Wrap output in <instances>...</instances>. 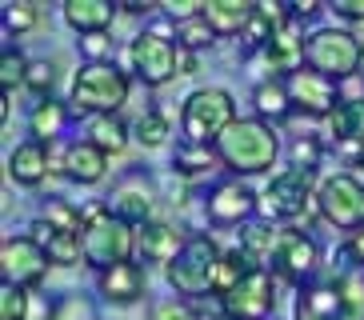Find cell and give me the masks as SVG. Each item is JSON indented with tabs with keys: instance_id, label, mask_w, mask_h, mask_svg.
<instances>
[{
	"instance_id": "cell-1",
	"label": "cell",
	"mask_w": 364,
	"mask_h": 320,
	"mask_svg": "<svg viewBox=\"0 0 364 320\" xmlns=\"http://www.w3.org/2000/svg\"><path fill=\"white\" fill-rule=\"evenodd\" d=\"M277 132L260 120H236L225 137L216 140V156L232 172H264L277 160Z\"/></svg>"
},
{
	"instance_id": "cell-2",
	"label": "cell",
	"mask_w": 364,
	"mask_h": 320,
	"mask_svg": "<svg viewBox=\"0 0 364 320\" xmlns=\"http://www.w3.org/2000/svg\"><path fill=\"white\" fill-rule=\"evenodd\" d=\"M129 96V80L117 64L88 60L73 80V105L80 112H97V117H117V108Z\"/></svg>"
},
{
	"instance_id": "cell-3",
	"label": "cell",
	"mask_w": 364,
	"mask_h": 320,
	"mask_svg": "<svg viewBox=\"0 0 364 320\" xmlns=\"http://www.w3.org/2000/svg\"><path fill=\"white\" fill-rule=\"evenodd\" d=\"M232 96L220 92V88H200L184 100V117H181V128H184V140L196 144V149H208V140H220L232 128Z\"/></svg>"
},
{
	"instance_id": "cell-4",
	"label": "cell",
	"mask_w": 364,
	"mask_h": 320,
	"mask_svg": "<svg viewBox=\"0 0 364 320\" xmlns=\"http://www.w3.org/2000/svg\"><path fill=\"white\" fill-rule=\"evenodd\" d=\"M364 60V44L356 41L353 32H341V28H321L312 32L309 41H304V64H309L312 73L321 76H336V80H348L356 76Z\"/></svg>"
},
{
	"instance_id": "cell-5",
	"label": "cell",
	"mask_w": 364,
	"mask_h": 320,
	"mask_svg": "<svg viewBox=\"0 0 364 320\" xmlns=\"http://www.w3.org/2000/svg\"><path fill=\"white\" fill-rule=\"evenodd\" d=\"M220 248L208 236H193L184 252L168 265V284L181 297H204L208 288H216V272H220Z\"/></svg>"
},
{
	"instance_id": "cell-6",
	"label": "cell",
	"mask_w": 364,
	"mask_h": 320,
	"mask_svg": "<svg viewBox=\"0 0 364 320\" xmlns=\"http://www.w3.org/2000/svg\"><path fill=\"white\" fill-rule=\"evenodd\" d=\"M85 260L97 268H117V265H129V252H132V228L120 216L112 213H92L85 224Z\"/></svg>"
},
{
	"instance_id": "cell-7",
	"label": "cell",
	"mask_w": 364,
	"mask_h": 320,
	"mask_svg": "<svg viewBox=\"0 0 364 320\" xmlns=\"http://www.w3.org/2000/svg\"><path fill=\"white\" fill-rule=\"evenodd\" d=\"M321 213L328 224H336V228H364V184L356 181V176H328V181L321 184Z\"/></svg>"
},
{
	"instance_id": "cell-8",
	"label": "cell",
	"mask_w": 364,
	"mask_h": 320,
	"mask_svg": "<svg viewBox=\"0 0 364 320\" xmlns=\"http://www.w3.org/2000/svg\"><path fill=\"white\" fill-rule=\"evenodd\" d=\"M48 252L36 245L33 236H9L4 245H0V268H4V280L16 288H33L44 280L48 272Z\"/></svg>"
},
{
	"instance_id": "cell-9",
	"label": "cell",
	"mask_w": 364,
	"mask_h": 320,
	"mask_svg": "<svg viewBox=\"0 0 364 320\" xmlns=\"http://www.w3.org/2000/svg\"><path fill=\"white\" fill-rule=\"evenodd\" d=\"M309 192H312V172L304 169H289L280 172V176H272L264 188V196H260V213L264 216H300L304 213V204H309Z\"/></svg>"
},
{
	"instance_id": "cell-10",
	"label": "cell",
	"mask_w": 364,
	"mask_h": 320,
	"mask_svg": "<svg viewBox=\"0 0 364 320\" xmlns=\"http://www.w3.org/2000/svg\"><path fill=\"white\" fill-rule=\"evenodd\" d=\"M220 300H225L228 320H264L268 312H272V304H277V297H272V280H268L264 268L248 272V277L240 280L236 288H228Z\"/></svg>"
},
{
	"instance_id": "cell-11",
	"label": "cell",
	"mask_w": 364,
	"mask_h": 320,
	"mask_svg": "<svg viewBox=\"0 0 364 320\" xmlns=\"http://www.w3.org/2000/svg\"><path fill=\"white\" fill-rule=\"evenodd\" d=\"M176 60H181V53L172 48V41H164L156 32H144V36L132 41V64H136V73L144 85H164V80H172V76L181 73Z\"/></svg>"
},
{
	"instance_id": "cell-12",
	"label": "cell",
	"mask_w": 364,
	"mask_h": 320,
	"mask_svg": "<svg viewBox=\"0 0 364 320\" xmlns=\"http://www.w3.org/2000/svg\"><path fill=\"white\" fill-rule=\"evenodd\" d=\"M272 268L284 280H304L316 268V245L304 233H280L272 248Z\"/></svg>"
},
{
	"instance_id": "cell-13",
	"label": "cell",
	"mask_w": 364,
	"mask_h": 320,
	"mask_svg": "<svg viewBox=\"0 0 364 320\" xmlns=\"http://www.w3.org/2000/svg\"><path fill=\"white\" fill-rule=\"evenodd\" d=\"M289 92H292V105H300L304 112H312V117H324V112H332V105H336V85L321 73H292Z\"/></svg>"
},
{
	"instance_id": "cell-14",
	"label": "cell",
	"mask_w": 364,
	"mask_h": 320,
	"mask_svg": "<svg viewBox=\"0 0 364 320\" xmlns=\"http://www.w3.org/2000/svg\"><path fill=\"white\" fill-rule=\"evenodd\" d=\"M252 16H257V4H248V0H204V21L216 36L245 32Z\"/></svg>"
},
{
	"instance_id": "cell-15",
	"label": "cell",
	"mask_w": 364,
	"mask_h": 320,
	"mask_svg": "<svg viewBox=\"0 0 364 320\" xmlns=\"http://www.w3.org/2000/svg\"><path fill=\"white\" fill-rule=\"evenodd\" d=\"M252 213V192L245 184H220L208 196V220L213 224H240Z\"/></svg>"
},
{
	"instance_id": "cell-16",
	"label": "cell",
	"mask_w": 364,
	"mask_h": 320,
	"mask_svg": "<svg viewBox=\"0 0 364 320\" xmlns=\"http://www.w3.org/2000/svg\"><path fill=\"white\" fill-rule=\"evenodd\" d=\"M65 172L80 184H97L108 172V152H100L92 140H76L65 152Z\"/></svg>"
},
{
	"instance_id": "cell-17",
	"label": "cell",
	"mask_w": 364,
	"mask_h": 320,
	"mask_svg": "<svg viewBox=\"0 0 364 320\" xmlns=\"http://www.w3.org/2000/svg\"><path fill=\"white\" fill-rule=\"evenodd\" d=\"M140 252H144V260H156V265H172V260H176V256L184 252L181 233H176L172 224H164V220L144 224V233H140Z\"/></svg>"
},
{
	"instance_id": "cell-18",
	"label": "cell",
	"mask_w": 364,
	"mask_h": 320,
	"mask_svg": "<svg viewBox=\"0 0 364 320\" xmlns=\"http://www.w3.org/2000/svg\"><path fill=\"white\" fill-rule=\"evenodd\" d=\"M44 172H48V149L41 140H28V144H16L9 156V176L16 184H41Z\"/></svg>"
},
{
	"instance_id": "cell-19",
	"label": "cell",
	"mask_w": 364,
	"mask_h": 320,
	"mask_svg": "<svg viewBox=\"0 0 364 320\" xmlns=\"http://www.w3.org/2000/svg\"><path fill=\"white\" fill-rule=\"evenodd\" d=\"M112 4L108 0H68L65 4V21L73 24L76 32H85V36H100V32L112 24Z\"/></svg>"
},
{
	"instance_id": "cell-20",
	"label": "cell",
	"mask_w": 364,
	"mask_h": 320,
	"mask_svg": "<svg viewBox=\"0 0 364 320\" xmlns=\"http://www.w3.org/2000/svg\"><path fill=\"white\" fill-rule=\"evenodd\" d=\"M108 213L120 216L124 224H152V196L144 184H124V188H117L112 196H108Z\"/></svg>"
},
{
	"instance_id": "cell-21",
	"label": "cell",
	"mask_w": 364,
	"mask_h": 320,
	"mask_svg": "<svg viewBox=\"0 0 364 320\" xmlns=\"http://www.w3.org/2000/svg\"><path fill=\"white\" fill-rule=\"evenodd\" d=\"M33 233H36V245L48 252L53 265H76V260L85 256V245H80L76 233H56L53 224H44V220L33 224Z\"/></svg>"
},
{
	"instance_id": "cell-22",
	"label": "cell",
	"mask_w": 364,
	"mask_h": 320,
	"mask_svg": "<svg viewBox=\"0 0 364 320\" xmlns=\"http://www.w3.org/2000/svg\"><path fill=\"white\" fill-rule=\"evenodd\" d=\"M296 320H353L341 300V288H312L300 297Z\"/></svg>"
},
{
	"instance_id": "cell-23",
	"label": "cell",
	"mask_w": 364,
	"mask_h": 320,
	"mask_svg": "<svg viewBox=\"0 0 364 320\" xmlns=\"http://www.w3.org/2000/svg\"><path fill=\"white\" fill-rule=\"evenodd\" d=\"M100 288H105L108 300H120V304H129V300L140 297V288H144V277H140L136 265H117L108 268L105 277H100Z\"/></svg>"
},
{
	"instance_id": "cell-24",
	"label": "cell",
	"mask_w": 364,
	"mask_h": 320,
	"mask_svg": "<svg viewBox=\"0 0 364 320\" xmlns=\"http://www.w3.org/2000/svg\"><path fill=\"white\" fill-rule=\"evenodd\" d=\"M300 60H304V41H296L292 24L277 28V36L268 41V64H272V73H292Z\"/></svg>"
},
{
	"instance_id": "cell-25",
	"label": "cell",
	"mask_w": 364,
	"mask_h": 320,
	"mask_svg": "<svg viewBox=\"0 0 364 320\" xmlns=\"http://www.w3.org/2000/svg\"><path fill=\"white\" fill-rule=\"evenodd\" d=\"M332 137L341 140V144H360L364 140V105L360 100H344L332 112Z\"/></svg>"
},
{
	"instance_id": "cell-26",
	"label": "cell",
	"mask_w": 364,
	"mask_h": 320,
	"mask_svg": "<svg viewBox=\"0 0 364 320\" xmlns=\"http://www.w3.org/2000/svg\"><path fill=\"white\" fill-rule=\"evenodd\" d=\"M88 140H92L100 152H124V144H129L124 120L120 117H97L92 124H88Z\"/></svg>"
},
{
	"instance_id": "cell-27",
	"label": "cell",
	"mask_w": 364,
	"mask_h": 320,
	"mask_svg": "<svg viewBox=\"0 0 364 320\" xmlns=\"http://www.w3.org/2000/svg\"><path fill=\"white\" fill-rule=\"evenodd\" d=\"M248 272H257V260L245 252V248H232V252L220 256V272H216V288H220V297H225L228 288H236Z\"/></svg>"
},
{
	"instance_id": "cell-28",
	"label": "cell",
	"mask_w": 364,
	"mask_h": 320,
	"mask_svg": "<svg viewBox=\"0 0 364 320\" xmlns=\"http://www.w3.org/2000/svg\"><path fill=\"white\" fill-rule=\"evenodd\" d=\"M289 108H292V92L289 85H280V80H264V85L257 88V112L260 117H289Z\"/></svg>"
},
{
	"instance_id": "cell-29",
	"label": "cell",
	"mask_w": 364,
	"mask_h": 320,
	"mask_svg": "<svg viewBox=\"0 0 364 320\" xmlns=\"http://www.w3.org/2000/svg\"><path fill=\"white\" fill-rule=\"evenodd\" d=\"M65 128V108L56 105V100H41L33 112V137L41 144H53V137Z\"/></svg>"
},
{
	"instance_id": "cell-30",
	"label": "cell",
	"mask_w": 364,
	"mask_h": 320,
	"mask_svg": "<svg viewBox=\"0 0 364 320\" xmlns=\"http://www.w3.org/2000/svg\"><path fill=\"white\" fill-rule=\"evenodd\" d=\"M0 320H28V297L16 284H0Z\"/></svg>"
},
{
	"instance_id": "cell-31",
	"label": "cell",
	"mask_w": 364,
	"mask_h": 320,
	"mask_svg": "<svg viewBox=\"0 0 364 320\" xmlns=\"http://www.w3.org/2000/svg\"><path fill=\"white\" fill-rule=\"evenodd\" d=\"M213 36H216V32L208 28V21H204V16L176 24V41H181L188 53H196V48H204V44H213Z\"/></svg>"
},
{
	"instance_id": "cell-32",
	"label": "cell",
	"mask_w": 364,
	"mask_h": 320,
	"mask_svg": "<svg viewBox=\"0 0 364 320\" xmlns=\"http://www.w3.org/2000/svg\"><path fill=\"white\" fill-rule=\"evenodd\" d=\"M164 137H168V124H164L161 112H140V120H136V140L140 144L156 149V144H164Z\"/></svg>"
},
{
	"instance_id": "cell-33",
	"label": "cell",
	"mask_w": 364,
	"mask_h": 320,
	"mask_svg": "<svg viewBox=\"0 0 364 320\" xmlns=\"http://www.w3.org/2000/svg\"><path fill=\"white\" fill-rule=\"evenodd\" d=\"M24 76H28V64L12 53V48H4V60H0V85H4V96H12L16 85H24Z\"/></svg>"
},
{
	"instance_id": "cell-34",
	"label": "cell",
	"mask_w": 364,
	"mask_h": 320,
	"mask_svg": "<svg viewBox=\"0 0 364 320\" xmlns=\"http://www.w3.org/2000/svg\"><path fill=\"white\" fill-rule=\"evenodd\" d=\"M44 224H53L56 233H80V213H73L65 201H53V204H48Z\"/></svg>"
},
{
	"instance_id": "cell-35",
	"label": "cell",
	"mask_w": 364,
	"mask_h": 320,
	"mask_svg": "<svg viewBox=\"0 0 364 320\" xmlns=\"http://www.w3.org/2000/svg\"><path fill=\"white\" fill-rule=\"evenodd\" d=\"M4 24H9V32H28L36 24V4H24V0L4 4Z\"/></svg>"
},
{
	"instance_id": "cell-36",
	"label": "cell",
	"mask_w": 364,
	"mask_h": 320,
	"mask_svg": "<svg viewBox=\"0 0 364 320\" xmlns=\"http://www.w3.org/2000/svg\"><path fill=\"white\" fill-rule=\"evenodd\" d=\"M213 164H216V156L208 149H196V144L176 152V169L181 172H204V169H213Z\"/></svg>"
},
{
	"instance_id": "cell-37",
	"label": "cell",
	"mask_w": 364,
	"mask_h": 320,
	"mask_svg": "<svg viewBox=\"0 0 364 320\" xmlns=\"http://www.w3.org/2000/svg\"><path fill=\"white\" fill-rule=\"evenodd\" d=\"M53 80H56V68L48 60H33V64H28L24 85L33 88V92H48V88H53Z\"/></svg>"
},
{
	"instance_id": "cell-38",
	"label": "cell",
	"mask_w": 364,
	"mask_h": 320,
	"mask_svg": "<svg viewBox=\"0 0 364 320\" xmlns=\"http://www.w3.org/2000/svg\"><path fill=\"white\" fill-rule=\"evenodd\" d=\"M152 320H200V316H196V309L184 304V300H164V304L152 309Z\"/></svg>"
},
{
	"instance_id": "cell-39",
	"label": "cell",
	"mask_w": 364,
	"mask_h": 320,
	"mask_svg": "<svg viewBox=\"0 0 364 320\" xmlns=\"http://www.w3.org/2000/svg\"><path fill=\"white\" fill-rule=\"evenodd\" d=\"M316 156H321V144H316L312 137L296 140V149H292V160H296V164H292V169H304V172H312V169H316Z\"/></svg>"
},
{
	"instance_id": "cell-40",
	"label": "cell",
	"mask_w": 364,
	"mask_h": 320,
	"mask_svg": "<svg viewBox=\"0 0 364 320\" xmlns=\"http://www.w3.org/2000/svg\"><path fill=\"white\" fill-rule=\"evenodd\" d=\"M272 252V248H277V240H272V233H268V228H248L245 233V252L252 256V260H260V252Z\"/></svg>"
},
{
	"instance_id": "cell-41",
	"label": "cell",
	"mask_w": 364,
	"mask_h": 320,
	"mask_svg": "<svg viewBox=\"0 0 364 320\" xmlns=\"http://www.w3.org/2000/svg\"><path fill=\"white\" fill-rule=\"evenodd\" d=\"M80 44H85V53L88 56H92V60H105V53H108V36H105V32H100V36H85V41H80Z\"/></svg>"
},
{
	"instance_id": "cell-42",
	"label": "cell",
	"mask_w": 364,
	"mask_h": 320,
	"mask_svg": "<svg viewBox=\"0 0 364 320\" xmlns=\"http://www.w3.org/2000/svg\"><path fill=\"white\" fill-rule=\"evenodd\" d=\"M332 9H336V16H348V21H364V0H336Z\"/></svg>"
},
{
	"instance_id": "cell-43",
	"label": "cell",
	"mask_w": 364,
	"mask_h": 320,
	"mask_svg": "<svg viewBox=\"0 0 364 320\" xmlns=\"http://www.w3.org/2000/svg\"><path fill=\"white\" fill-rule=\"evenodd\" d=\"M176 68H181V76H188V73H196V56L188 53V48H181V60H176Z\"/></svg>"
},
{
	"instance_id": "cell-44",
	"label": "cell",
	"mask_w": 364,
	"mask_h": 320,
	"mask_svg": "<svg viewBox=\"0 0 364 320\" xmlns=\"http://www.w3.org/2000/svg\"><path fill=\"white\" fill-rule=\"evenodd\" d=\"M348 256H353V260H364V233H356V236H353V245H348Z\"/></svg>"
},
{
	"instance_id": "cell-45",
	"label": "cell",
	"mask_w": 364,
	"mask_h": 320,
	"mask_svg": "<svg viewBox=\"0 0 364 320\" xmlns=\"http://www.w3.org/2000/svg\"><path fill=\"white\" fill-rule=\"evenodd\" d=\"M316 9H321L316 0H296V4H292V12H304V16H309V12H316Z\"/></svg>"
},
{
	"instance_id": "cell-46",
	"label": "cell",
	"mask_w": 364,
	"mask_h": 320,
	"mask_svg": "<svg viewBox=\"0 0 364 320\" xmlns=\"http://www.w3.org/2000/svg\"><path fill=\"white\" fill-rule=\"evenodd\" d=\"M120 9H129V12H152L156 4H120Z\"/></svg>"
}]
</instances>
